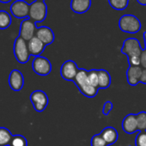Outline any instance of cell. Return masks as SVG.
<instances>
[{
  "mask_svg": "<svg viewBox=\"0 0 146 146\" xmlns=\"http://www.w3.org/2000/svg\"><path fill=\"white\" fill-rule=\"evenodd\" d=\"M143 49L140 42L135 38L126 39L122 46L121 52L125 54L128 58L130 66H140V57Z\"/></svg>",
  "mask_w": 146,
  "mask_h": 146,
  "instance_id": "1",
  "label": "cell"
},
{
  "mask_svg": "<svg viewBox=\"0 0 146 146\" xmlns=\"http://www.w3.org/2000/svg\"><path fill=\"white\" fill-rule=\"evenodd\" d=\"M74 84L77 85L80 92L89 98L95 97L98 93V89L93 87L88 80V70L84 69H80L76 78L74 79Z\"/></svg>",
  "mask_w": 146,
  "mask_h": 146,
  "instance_id": "2",
  "label": "cell"
},
{
  "mask_svg": "<svg viewBox=\"0 0 146 146\" xmlns=\"http://www.w3.org/2000/svg\"><path fill=\"white\" fill-rule=\"evenodd\" d=\"M141 23L138 18L133 15H124L119 18V27L121 31L129 33V34H136L141 29Z\"/></svg>",
  "mask_w": 146,
  "mask_h": 146,
  "instance_id": "3",
  "label": "cell"
},
{
  "mask_svg": "<svg viewBox=\"0 0 146 146\" xmlns=\"http://www.w3.org/2000/svg\"><path fill=\"white\" fill-rule=\"evenodd\" d=\"M14 54L17 60L21 64H26L30 58V52L28 47V41L21 36L17 37L14 42Z\"/></svg>",
  "mask_w": 146,
  "mask_h": 146,
  "instance_id": "4",
  "label": "cell"
},
{
  "mask_svg": "<svg viewBox=\"0 0 146 146\" xmlns=\"http://www.w3.org/2000/svg\"><path fill=\"white\" fill-rule=\"evenodd\" d=\"M47 14V7L44 1L35 0L29 5V17L35 23L43 22Z\"/></svg>",
  "mask_w": 146,
  "mask_h": 146,
  "instance_id": "5",
  "label": "cell"
},
{
  "mask_svg": "<svg viewBox=\"0 0 146 146\" xmlns=\"http://www.w3.org/2000/svg\"><path fill=\"white\" fill-rule=\"evenodd\" d=\"M33 70L40 76H46L52 71L51 62L45 57H35L32 63Z\"/></svg>",
  "mask_w": 146,
  "mask_h": 146,
  "instance_id": "6",
  "label": "cell"
},
{
  "mask_svg": "<svg viewBox=\"0 0 146 146\" xmlns=\"http://www.w3.org/2000/svg\"><path fill=\"white\" fill-rule=\"evenodd\" d=\"M30 102L36 112H43L48 105L47 95L42 90H35L30 95Z\"/></svg>",
  "mask_w": 146,
  "mask_h": 146,
  "instance_id": "7",
  "label": "cell"
},
{
  "mask_svg": "<svg viewBox=\"0 0 146 146\" xmlns=\"http://www.w3.org/2000/svg\"><path fill=\"white\" fill-rule=\"evenodd\" d=\"M80 69L72 60L65 61L60 68V75L66 81H74Z\"/></svg>",
  "mask_w": 146,
  "mask_h": 146,
  "instance_id": "8",
  "label": "cell"
},
{
  "mask_svg": "<svg viewBox=\"0 0 146 146\" xmlns=\"http://www.w3.org/2000/svg\"><path fill=\"white\" fill-rule=\"evenodd\" d=\"M36 30H37V28L34 21H32L30 18L24 19L21 23L19 36H21L26 41H29L33 37L35 36Z\"/></svg>",
  "mask_w": 146,
  "mask_h": 146,
  "instance_id": "9",
  "label": "cell"
},
{
  "mask_svg": "<svg viewBox=\"0 0 146 146\" xmlns=\"http://www.w3.org/2000/svg\"><path fill=\"white\" fill-rule=\"evenodd\" d=\"M29 5L24 0H17L11 5V14L18 19L26 18L29 16Z\"/></svg>",
  "mask_w": 146,
  "mask_h": 146,
  "instance_id": "10",
  "label": "cell"
},
{
  "mask_svg": "<svg viewBox=\"0 0 146 146\" xmlns=\"http://www.w3.org/2000/svg\"><path fill=\"white\" fill-rule=\"evenodd\" d=\"M24 84V78L23 73L18 70H13L10 73L9 85L14 91H20Z\"/></svg>",
  "mask_w": 146,
  "mask_h": 146,
  "instance_id": "11",
  "label": "cell"
},
{
  "mask_svg": "<svg viewBox=\"0 0 146 146\" xmlns=\"http://www.w3.org/2000/svg\"><path fill=\"white\" fill-rule=\"evenodd\" d=\"M35 36L38 39H40L46 46L52 44L54 40V34L52 30L46 26L37 28Z\"/></svg>",
  "mask_w": 146,
  "mask_h": 146,
  "instance_id": "12",
  "label": "cell"
},
{
  "mask_svg": "<svg viewBox=\"0 0 146 146\" xmlns=\"http://www.w3.org/2000/svg\"><path fill=\"white\" fill-rule=\"evenodd\" d=\"M143 69L141 66H129L126 71L127 82L131 86H136L141 79Z\"/></svg>",
  "mask_w": 146,
  "mask_h": 146,
  "instance_id": "13",
  "label": "cell"
},
{
  "mask_svg": "<svg viewBox=\"0 0 146 146\" xmlns=\"http://www.w3.org/2000/svg\"><path fill=\"white\" fill-rule=\"evenodd\" d=\"M122 129L128 134L135 133L137 129V115L130 113L125 117L122 121Z\"/></svg>",
  "mask_w": 146,
  "mask_h": 146,
  "instance_id": "14",
  "label": "cell"
},
{
  "mask_svg": "<svg viewBox=\"0 0 146 146\" xmlns=\"http://www.w3.org/2000/svg\"><path fill=\"white\" fill-rule=\"evenodd\" d=\"M28 47H29L30 55L35 56V57L40 56L43 52V51L46 47V45L40 39H38L36 36H35L30 40L28 41Z\"/></svg>",
  "mask_w": 146,
  "mask_h": 146,
  "instance_id": "15",
  "label": "cell"
},
{
  "mask_svg": "<svg viewBox=\"0 0 146 146\" xmlns=\"http://www.w3.org/2000/svg\"><path fill=\"white\" fill-rule=\"evenodd\" d=\"M91 6V0H71L70 9L77 14H84Z\"/></svg>",
  "mask_w": 146,
  "mask_h": 146,
  "instance_id": "16",
  "label": "cell"
},
{
  "mask_svg": "<svg viewBox=\"0 0 146 146\" xmlns=\"http://www.w3.org/2000/svg\"><path fill=\"white\" fill-rule=\"evenodd\" d=\"M100 134L102 135V137L104 138V140L108 145L113 144L119 137V134L116 129L111 126L104 128Z\"/></svg>",
  "mask_w": 146,
  "mask_h": 146,
  "instance_id": "17",
  "label": "cell"
},
{
  "mask_svg": "<svg viewBox=\"0 0 146 146\" xmlns=\"http://www.w3.org/2000/svg\"><path fill=\"white\" fill-rule=\"evenodd\" d=\"M99 89H107L111 84V77L106 70H98Z\"/></svg>",
  "mask_w": 146,
  "mask_h": 146,
  "instance_id": "18",
  "label": "cell"
},
{
  "mask_svg": "<svg viewBox=\"0 0 146 146\" xmlns=\"http://www.w3.org/2000/svg\"><path fill=\"white\" fill-rule=\"evenodd\" d=\"M13 135L5 127H0V146H9Z\"/></svg>",
  "mask_w": 146,
  "mask_h": 146,
  "instance_id": "19",
  "label": "cell"
},
{
  "mask_svg": "<svg viewBox=\"0 0 146 146\" xmlns=\"http://www.w3.org/2000/svg\"><path fill=\"white\" fill-rule=\"evenodd\" d=\"M11 17L5 11H0V29H6L11 24Z\"/></svg>",
  "mask_w": 146,
  "mask_h": 146,
  "instance_id": "20",
  "label": "cell"
},
{
  "mask_svg": "<svg viewBox=\"0 0 146 146\" xmlns=\"http://www.w3.org/2000/svg\"><path fill=\"white\" fill-rule=\"evenodd\" d=\"M110 6L116 11L125 10L129 4V0H108Z\"/></svg>",
  "mask_w": 146,
  "mask_h": 146,
  "instance_id": "21",
  "label": "cell"
},
{
  "mask_svg": "<svg viewBox=\"0 0 146 146\" xmlns=\"http://www.w3.org/2000/svg\"><path fill=\"white\" fill-rule=\"evenodd\" d=\"M88 80L93 87L99 90L98 70H90L88 71Z\"/></svg>",
  "mask_w": 146,
  "mask_h": 146,
  "instance_id": "22",
  "label": "cell"
},
{
  "mask_svg": "<svg viewBox=\"0 0 146 146\" xmlns=\"http://www.w3.org/2000/svg\"><path fill=\"white\" fill-rule=\"evenodd\" d=\"M136 115L138 131H146V112H140Z\"/></svg>",
  "mask_w": 146,
  "mask_h": 146,
  "instance_id": "23",
  "label": "cell"
},
{
  "mask_svg": "<svg viewBox=\"0 0 146 146\" xmlns=\"http://www.w3.org/2000/svg\"><path fill=\"white\" fill-rule=\"evenodd\" d=\"M9 146H28V141L23 135H13Z\"/></svg>",
  "mask_w": 146,
  "mask_h": 146,
  "instance_id": "24",
  "label": "cell"
},
{
  "mask_svg": "<svg viewBox=\"0 0 146 146\" xmlns=\"http://www.w3.org/2000/svg\"><path fill=\"white\" fill-rule=\"evenodd\" d=\"M91 146H108V144L106 143L101 134H97L93 136L91 138Z\"/></svg>",
  "mask_w": 146,
  "mask_h": 146,
  "instance_id": "25",
  "label": "cell"
},
{
  "mask_svg": "<svg viewBox=\"0 0 146 146\" xmlns=\"http://www.w3.org/2000/svg\"><path fill=\"white\" fill-rule=\"evenodd\" d=\"M136 146H146V131H140L136 137Z\"/></svg>",
  "mask_w": 146,
  "mask_h": 146,
  "instance_id": "26",
  "label": "cell"
},
{
  "mask_svg": "<svg viewBox=\"0 0 146 146\" xmlns=\"http://www.w3.org/2000/svg\"><path fill=\"white\" fill-rule=\"evenodd\" d=\"M113 103L111 102H105L104 106H103V109H102V113L105 115H108L110 113V112L113 109Z\"/></svg>",
  "mask_w": 146,
  "mask_h": 146,
  "instance_id": "27",
  "label": "cell"
},
{
  "mask_svg": "<svg viewBox=\"0 0 146 146\" xmlns=\"http://www.w3.org/2000/svg\"><path fill=\"white\" fill-rule=\"evenodd\" d=\"M140 66L146 69V49H143L140 57Z\"/></svg>",
  "mask_w": 146,
  "mask_h": 146,
  "instance_id": "28",
  "label": "cell"
},
{
  "mask_svg": "<svg viewBox=\"0 0 146 146\" xmlns=\"http://www.w3.org/2000/svg\"><path fill=\"white\" fill-rule=\"evenodd\" d=\"M140 83L146 84V69H143L142 71V76H141V79H140Z\"/></svg>",
  "mask_w": 146,
  "mask_h": 146,
  "instance_id": "29",
  "label": "cell"
},
{
  "mask_svg": "<svg viewBox=\"0 0 146 146\" xmlns=\"http://www.w3.org/2000/svg\"><path fill=\"white\" fill-rule=\"evenodd\" d=\"M137 1L141 5L146 6V0H137Z\"/></svg>",
  "mask_w": 146,
  "mask_h": 146,
  "instance_id": "30",
  "label": "cell"
},
{
  "mask_svg": "<svg viewBox=\"0 0 146 146\" xmlns=\"http://www.w3.org/2000/svg\"><path fill=\"white\" fill-rule=\"evenodd\" d=\"M11 0H0V3H3V4H7L9 2H11Z\"/></svg>",
  "mask_w": 146,
  "mask_h": 146,
  "instance_id": "31",
  "label": "cell"
},
{
  "mask_svg": "<svg viewBox=\"0 0 146 146\" xmlns=\"http://www.w3.org/2000/svg\"><path fill=\"white\" fill-rule=\"evenodd\" d=\"M143 40H144V46H145V49H146V32L143 33Z\"/></svg>",
  "mask_w": 146,
  "mask_h": 146,
  "instance_id": "32",
  "label": "cell"
},
{
  "mask_svg": "<svg viewBox=\"0 0 146 146\" xmlns=\"http://www.w3.org/2000/svg\"><path fill=\"white\" fill-rule=\"evenodd\" d=\"M39 1H45V0H39Z\"/></svg>",
  "mask_w": 146,
  "mask_h": 146,
  "instance_id": "33",
  "label": "cell"
}]
</instances>
